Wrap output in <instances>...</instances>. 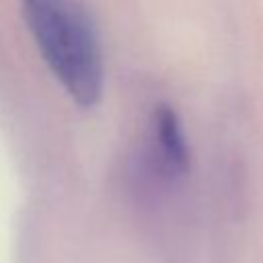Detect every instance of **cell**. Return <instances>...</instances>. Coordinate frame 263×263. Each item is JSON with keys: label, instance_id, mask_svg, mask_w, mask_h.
I'll list each match as a JSON object with an SVG mask.
<instances>
[{"label": "cell", "instance_id": "obj_1", "mask_svg": "<svg viewBox=\"0 0 263 263\" xmlns=\"http://www.w3.org/2000/svg\"><path fill=\"white\" fill-rule=\"evenodd\" d=\"M33 39L68 95L92 107L103 95V60L97 33L70 0H23Z\"/></svg>", "mask_w": 263, "mask_h": 263}, {"label": "cell", "instance_id": "obj_2", "mask_svg": "<svg viewBox=\"0 0 263 263\" xmlns=\"http://www.w3.org/2000/svg\"><path fill=\"white\" fill-rule=\"evenodd\" d=\"M154 138L160 148L162 160L166 166L175 173H183L189 166V148L183 134V125L179 121V115L168 105H158L154 109Z\"/></svg>", "mask_w": 263, "mask_h": 263}]
</instances>
